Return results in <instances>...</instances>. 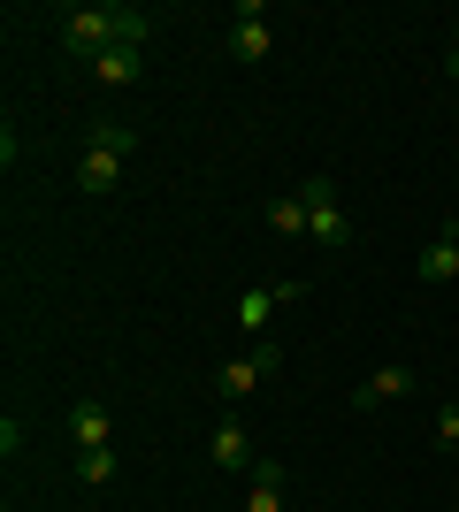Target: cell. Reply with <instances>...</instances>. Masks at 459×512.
I'll return each instance as SVG.
<instances>
[{
    "mask_svg": "<svg viewBox=\"0 0 459 512\" xmlns=\"http://www.w3.org/2000/svg\"><path fill=\"white\" fill-rule=\"evenodd\" d=\"M146 39H153L146 8H69L62 16L69 54H108V46H138V54H146Z\"/></svg>",
    "mask_w": 459,
    "mask_h": 512,
    "instance_id": "1",
    "label": "cell"
},
{
    "mask_svg": "<svg viewBox=\"0 0 459 512\" xmlns=\"http://www.w3.org/2000/svg\"><path fill=\"white\" fill-rule=\"evenodd\" d=\"M299 199H306V237H314V245H329V253L352 245V214L337 207V184H329V176H306Z\"/></svg>",
    "mask_w": 459,
    "mask_h": 512,
    "instance_id": "2",
    "label": "cell"
},
{
    "mask_svg": "<svg viewBox=\"0 0 459 512\" xmlns=\"http://www.w3.org/2000/svg\"><path fill=\"white\" fill-rule=\"evenodd\" d=\"M276 367H284V352H276V344H253V352H238V360H222L215 390L230 398V406H238V398H253V390H261Z\"/></svg>",
    "mask_w": 459,
    "mask_h": 512,
    "instance_id": "3",
    "label": "cell"
},
{
    "mask_svg": "<svg viewBox=\"0 0 459 512\" xmlns=\"http://www.w3.org/2000/svg\"><path fill=\"white\" fill-rule=\"evenodd\" d=\"M230 54H238V62H268V54H276V31H268L261 0H245V8H238V23H230Z\"/></svg>",
    "mask_w": 459,
    "mask_h": 512,
    "instance_id": "4",
    "label": "cell"
},
{
    "mask_svg": "<svg viewBox=\"0 0 459 512\" xmlns=\"http://www.w3.org/2000/svg\"><path fill=\"white\" fill-rule=\"evenodd\" d=\"M207 459H215V467L253 474V459H261V451H253V428H245V421H222L215 436H207Z\"/></svg>",
    "mask_w": 459,
    "mask_h": 512,
    "instance_id": "5",
    "label": "cell"
},
{
    "mask_svg": "<svg viewBox=\"0 0 459 512\" xmlns=\"http://www.w3.org/2000/svg\"><path fill=\"white\" fill-rule=\"evenodd\" d=\"M406 390H414V367H375V375H368V383H360V390H352V406H360V413H375V406H391V398H406Z\"/></svg>",
    "mask_w": 459,
    "mask_h": 512,
    "instance_id": "6",
    "label": "cell"
},
{
    "mask_svg": "<svg viewBox=\"0 0 459 512\" xmlns=\"http://www.w3.org/2000/svg\"><path fill=\"white\" fill-rule=\"evenodd\" d=\"M69 436H77V451H100L115 436V413L100 406V398H77V413H69Z\"/></svg>",
    "mask_w": 459,
    "mask_h": 512,
    "instance_id": "7",
    "label": "cell"
},
{
    "mask_svg": "<svg viewBox=\"0 0 459 512\" xmlns=\"http://www.w3.org/2000/svg\"><path fill=\"white\" fill-rule=\"evenodd\" d=\"M414 276L421 283H452L459 276V237H429V245L414 253Z\"/></svg>",
    "mask_w": 459,
    "mask_h": 512,
    "instance_id": "8",
    "label": "cell"
},
{
    "mask_svg": "<svg viewBox=\"0 0 459 512\" xmlns=\"http://www.w3.org/2000/svg\"><path fill=\"white\" fill-rule=\"evenodd\" d=\"M115 184H123V161H115V153H92V146H85V161H77V192L108 199Z\"/></svg>",
    "mask_w": 459,
    "mask_h": 512,
    "instance_id": "9",
    "label": "cell"
},
{
    "mask_svg": "<svg viewBox=\"0 0 459 512\" xmlns=\"http://www.w3.org/2000/svg\"><path fill=\"white\" fill-rule=\"evenodd\" d=\"M85 146H92V153H115V161H131V153H138V130H131V123H92Z\"/></svg>",
    "mask_w": 459,
    "mask_h": 512,
    "instance_id": "10",
    "label": "cell"
},
{
    "mask_svg": "<svg viewBox=\"0 0 459 512\" xmlns=\"http://www.w3.org/2000/svg\"><path fill=\"white\" fill-rule=\"evenodd\" d=\"M268 230H276V237H306V199L299 192L268 199Z\"/></svg>",
    "mask_w": 459,
    "mask_h": 512,
    "instance_id": "11",
    "label": "cell"
},
{
    "mask_svg": "<svg viewBox=\"0 0 459 512\" xmlns=\"http://www.w3.org/2000/svg\"><path fill=\"white\" fill-rule=\"evenodd\" d=\"M92 69H100L108 85H131L138 77V46H108V54H92Z\"/></svg>",
    "mask_w": 459,
    "mask_h": 512,
    "instance_id": "12",
    "label": "cell"
},
{
    "mask_svg": "<svg viewBox=\"0 0 459 512\" xmlns=\"http://www.w3.org/2000/svg\"><path fill=\"white\" fill-rule=\"evenodd\" d=\"M276 291H238V329H268V314H276Z\"/></svg>",
    "mask_w": 459,
    "mask_h": 512,
    "instance_id": "13",
    "label": "cell"
},
{
    "mask_svg": "<svg viewBox=\"0 0 459 512\" xmlns=\"http://www.w3.org/2000/svg\"><path fill=\"white\" fill-rule=\"evenodd\" d=\"M77 474H85L92 490H108V482H115V451L108 444H100V451H77Z\"/></svg>",
    "mask_w": 459,
    "mask_h": 512,
    "instance_id": "14",
    "label": "cell"
},
{
    "mask_svg": "<svg viewBox=\"0 0 459 512\" xmlns=\"http://www.w3.org/2000/svg\"><path fill=\"white\" fill-rule=\"evenodd\" d=\"M245 512H284V490H268V482H253V490H245Z\"/></svg>",
    "mask_w": 459,
    "mask_h": 512,
    "instance_id": "15",
    "label": "cell"
},
{
    "mask_svg": "<svg viewBox=\"0 0 459 512\" xmlns=\"http://www.w3.org/2000/svg\"><path fill=\"white\" fill-rule=\"evenodd\" d=\"M253 482H268V490H284L291 474H284V459H253Z\"/></svg>",
    "mask_w": 459,
    "mask_h": 512,
    "instance_id": "16",
    "label": "cell"
},
{
    "mask_svg": "<svg viewBox=\"0 0 459 512\" xmlns=\"http://www.w3.org/2000/svg\"><path fill=\"white\" fill-rule=\"evenodd\" d=\"M437 444H444V451L459 444V406H444V413H437Z\"/></svg>",
    "mask_w": 459,
    "mask_h": 512,
    "instance_id": "17",
    "label": "cell"
},
{
    "mask_svg": "<svg viewBox=\"0 0 459 512\" xmlns=\"http://www.w3.org/2000/svg\"><path fill=\"white\" fill-rule=\"evenodd\" d=\"M452 54H459V16H452Z\"/></svg>",
    "mask_w": 459,
    "mask_h": 512,
    "instance_id": "18",
    "label": "cell"
},
{
    "mask_svg": "<svg viewBox=\"0 0 459 512\" xmlns=\"http://www.w3.org/2000/svg\"><path fill=\"white\" fill-rule=\"evenodd\" d=\"M452 467H459V444H452Z\"/></svg>",
    "mask_w": 459,
    "mask_h": 512,
    "instance_id": "19",
    "label": "cell"
}]
</instances>
